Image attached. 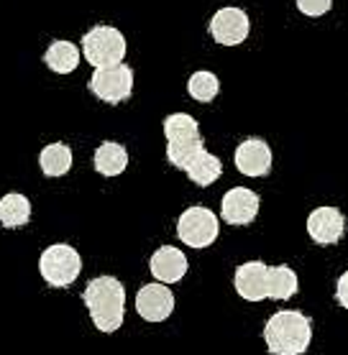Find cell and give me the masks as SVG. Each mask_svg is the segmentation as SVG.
<instances>
[{
  "mask_svg": "<svg viewBox=\"0 0 348 355\" xmlns=\"http://www.w3.org/2000/svg\"><path fill=\"white\" fill-rule=\"evenodd\" d=\"M233 289L243 302H287L300 291V279L287 263L267 266L264 261H246L235 268Z\"/></svg>",
  "mask_w": 348,
  "mask_h": 355,
  "instance_id": "1",
  "label": "cell"
},
{
  "mask_svg": "<svg viewBox=\"0 0 348 355\" xmlns=\"http://www.w3.org/2000/svg\"><path fill=\"white\" fill-rule=\"evenodd\" d=\"M82 302L88 307L92 324L100 332L121 330L126 317V289L115 276H95L82 291Z\"/></svg>",
  "mask_w": 348,
  "mask_h": 355,
  "instance_id": "2",
  "label": "cell"
},
{
  "mask_svg": "<svg viewBox=\"0 0 348 355\" xmlns=\"http://www.w3.org/2000/svg\"><path fill=\"white\" fill-rule=\"evenodd\" d=\"M269 355H305L313 343V320L300 309H279L264 324Z\"/></svg>",
  "mask_w": 348,
  "mask_h": 355,
  "instance_id": "3",
  "label": "cell"
},
{
  "mask_svg": "<svg viewBox=\"0 0 348 355\" xmlns=\"http://www.w3.org/2000/svg\"><path fill=\"white\" fill-rule=\"evenodd\" d=\"M164 136H167V162L179 171H190L194 162H200L205 151L200 123L190 113H172L164 118Z\"/></svg>",
  "mask_w": 348,
  "mask_h": 355,
  "instance_id": "4",
  "label": "cell"
},
{
  "mask_svg": "<svg viewBox=\"0 0 348 355\" xmlns=\"http://www.w3.org/2000/svg\"><path fill=\"white\" fill-rule=\"evenodd\" d=\"M82 271V259L77 248H72L69 243H54L44 248L39 259V274L41 279L51 286V289H65L77 282V276Z\"/></svg>",
  "mask_w": 348,
  "mask_h": 355,
  "instance_id": "5",
  "label": "cell"
},
{
  "mask_svg": "<svg viewBox=\"0 0 348 355\" xmlns=\"http://www.w3.org/2000/svg\"><path fill=\"white\" fill-rule=\"evenodd\" d=\"M126 36L113 26H92L82 36V57L88 59L95 69L121 64L126 57Z\"/></svg>",
  "mask_w": 348,
  "mask_h": 355,
  "instance_id": "6",
  "label": "cell"
},
{
  "mask_svg": "<svg viewBox=\"0 0 348 355\" xmlns=\"http://www.w3.org/2000/svg\"><path fill=\"white\" fill-rule=\"evenodd\" d=\"M220 235V220L210 207L194 205L187 207L177 220V238L190 248H208L218 241Z\"/></svg>",
  "mask_w": 348,
  "mask_h": 355,
  "instance_id": "7",
  "label": "cell"
},
{
  "mask_svg": "<svg viewBox=\"0 0 348 355\" xmlns=\"http://www.w3.org/2000/svg\"><path fill=\"white\" fill-rule=\"evenodd\" d=\"M88 89L108 105H118L123 100H129L133 92V69L126 62L95 69L88 82Z\"/></svg>",
  "mask_w": 348,
  "mask_h": 355,
  "instance_id": "8",
  "label": "cell"
},
{
  "mask_svg": "<svg viewBox=\"0 0 348 355\" xmlns=\"http://www.w3.org/2000/svg\"><path fill=\"white\" fill-rule=\"evenodd\" d=\"M259 194L249 187H233L223 194L220 202V220H226L228 225H251L259 215Z\"/></svg>",
  "mask_w": 348,
  "mask_h": 355,
  "instance_id": "9",
  "label": "cell"
},
{
  "mask_svg": "<svg viewBox=\"0 0 348 355\" xmlns=\"http://www.w3.org/2000/svg\"><path fill=\"white\" fill-rule=\"evenodd\" d=\"M233 164L243 177H267L272 171V148L264 138H243L241 144L235 146Z\"/></svg>",
  "mask_w": 348,
  "mask_h": 355,
  "instance_id": "10",
  "label": "cell"
},
{
  "mask_svg": "<svg viewBox=\"0 0 348 355\" xmlns=\"http://www.w3.org/2000/svg\"><path fill=\"white\" fill-rule=\"evenodd\" d=\"M174 304H177L174 294L162 282L146 284L136 294V312L144 317L146 322H164V320H169V315L174 312Z\"/></svg>",
  "mask_w": 348,
  "mask_h": 355,
  "instance_id": "11",
  "label": "cell"
},
{
  "mask_svg": "<svg viewBox=\"0 0 348 355\" xmlns=\"http://www.w3.org/2000/svg\"><path fill=\"white\" fill-rule=\"evenodd\" d=\"M249 31H251V24L243 8H220L210 18V36L220 46H238L246 41Z\"/></svg>",
  "mask_w": 348,
  "mask_h": 355,
  "instance_id": "12",
  "label": "cell"
},
{
  "mask_svg": "<svg viewBox=\"0 0 348 355\" xmlns=\"http://www.w3.org/2000/svg\"><path fill=\"white\" fill-rule=\"evenodd\" d=\"M308 235L317 245H333L346 235V215L338 207H317L308 215Z\"/></svg>",
  "mask_w": 348,
  "mask_h": 355,
  "instance_id": "13",
  "label": "cell"
},
{
  "mask_svg": "<svg viewBox=\"0 0 348 355\" xmlns=\"http://www.w3.org/2000/svg\"><path fill=\"white\" fill-rule=\"evenodd\" d=\"M149 268H151V276H154L156 282H162L169 286V284H177L185 279L190 263H187V256L179 248H174V245H162V248H156L154 256L149 259Z\"/></svg>",
  "mask_w": 348,
  "mask_h": 355,
  "instance_id": "14",
  "label": "cell"
},
{
  "mask_svg": "<svg viewBox=\"0 0 348 355\" xmlns=\"http://www.w3.org/2000/svg\"><path fill=\"white\" fill-rule=\"evenodd\" d=\"M92 164H95V171L103 174V177H118L126 171L129 166V151L126 146L115 144V141H106L95 148V156H92Z\"/></svg>",
  "mask_w": 348,
  "mask_h": 355,
  "instance_id": "15",
  "label": "cell"
},
{
  "mask_svg": "<svg viewBox=\"0 0 348 355\" xmlns=\"http://www.w3.org/2000/svg\"><path fill=\"white\" fill-rule=\"evenodd\" d=\"M80 49L74 46L72 41H51L49 49L44 51V64L54 74H72L80 67Z\"/></svg>",
  "mask_w": 348,
  "mask_h": 355,
  "instance_id": "16",
  "label": "cell"
},
{
  "mask_svg": "<svg viewBox=\"0 0 348 355\" xmlns=\"http://www.w3.org/2000/svg\"><path fill=\"white\" fill-rule=\"evenodd\" d=\"M31 220V200L21 192H8L0 197V225L3 227H24Z\"/></svg>",
  "mask_w": 348,
  "mask_h": 355,
  "instance_id": "17",
  "label": "cell"
},
{
  "mask_svg": "<svg viewBox=\"0 0 348 355\" xmlns=\"http://www.w3.org/2000/svg\"><path fill=\"white\" fill-rule=\"evenodd\" d=\"M39 166L44 171V177L49 179L65 177L67 171L72 169V148L67 144H62V141L44 146L39 154Z\"/></svg>",
  "mask_w": 348,
  "mask_h": 355,
  "instance_id": "18",
  "label": "cell"
},
{
  "mask_svg": "<svg viewBox=\"0 0 348 355\" xmlns=\"http://www.w3.org/2000/svg\"><path fill=\"white\" fill-rule=\"evenodd\" d=\"M187 92L197 103H213L220 92V80L208 69H200L187 80Z\"/></svg>",
  "mask_w": 348,
  "mask_h": 355,
  "instance_id": "19",
  "label": "cell"
},
{
  "mask_svg": "<svg viewBox=\"0 0 348 355\" xmlns=\"http://www.w3.org/2000/svg\"><path fill=\"white\" fill-rule=\"evenodd\" d=\"M297 10L308 18H320L333 8V0H295Z\"/></svg>",
  "mask_w": 348,
  "mask_h": 355,
  "instance_id": "20",
  "label": "cell"
},
{
  "mask_svg": "<svg viewBox=\"0 0 348 355\" xmlns=\"http://www.w3.org/2000/svg\"><path fill=\"white\" fill-rule=\"evenodd\" d=\"M335 302L343 309H348V271H343L338 276V282H335Z\"/></svg>",
  "mask_w": 348,
  "mask_h": 355,
  "instance_id": "21",
  "label": "cell"
}]
</instances>
